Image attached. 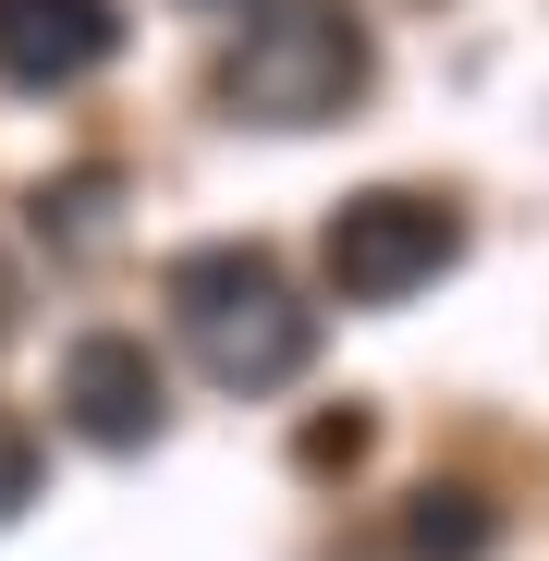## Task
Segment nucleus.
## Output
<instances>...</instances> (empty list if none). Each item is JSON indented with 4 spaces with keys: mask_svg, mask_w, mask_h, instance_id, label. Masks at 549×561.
<instances>
[{
    "mask_svg": "<svg viewBox=\"0 0 549 561\" xmlns=\"http://www.w3.org/2000/svg\"><path fill=\"white\" fill-rule=\"evenodd\" d=\"M159 294H171V330H183V354H196V379L232 391V403L294 391L306 354H318V306L282 280L268 244H196V256H171Z\"/></svg>",
    "mask_w": 549,
    "mask_h": 561,
    "instance_id": "f257e3e1",
    "label": "nucleus"
},
{
    "mask_svg": "<svg viewBox=\"0 0 549 561\" xmlns=\"http://www.w3.org/2000/svg\"><path fill=\"white\" fill-rule=\"evenodd\" d=\"M366 73H379V49H366V25L342 0H256L244 49L220 61V111L256 135H306L366 99Z\"/></svg>",
    "mask_w": 549,
    "mask_h": 561,
    "instance_id": "f03ea898",
    "label": "nucleus"
},
{
    "mask_svg": "<svg viewBox=\"0 0 549 561\" xmlns=\"http://www.w3.org/2000/svg\"><path fill=\"white\" fill-rule=\"evenodd\" d=\"M451 256H465V220L439 196H415V183H366V196H342L330 232H318V268H330L342 306H403Z\"/></svg>",
    "mask_w": 549,
    "mask_h": 561,
    "instance_id": "7ed1b4c3",
    "label": "nucleus"
},
{
    "mask_svg": "<svg viewBox=\"0 0 549 561\" xmlns=\"http://www.w3.org/2000/svg\"><path fill=\"white\" fill-rule=\"evenodd\" d=\"M61 415H73V439H99V451H147L159 415H171L159 354H147L135 330H85V342L61 354Z\"/></svg>",
    "mask_w": 549,
    "mask_h": 561,
    "instance_id": "20e7f679",
    "label": "nucleus"
},
{
    "mask_svg": "<svg viewBox=\"0 0 549 561\" xmlns=\"http://www.w3.org/2000/svg\"><path fill=\"white\" fill-rule=\"evenodd\" d=\"M111 49H123V13H111V0H0V85H25V99L85 85Z\"/></svg>",
    "mask_w": 549,
    "mask_h": 561,
    "instance_id": "39448f33",
    "label": "nucleus"
},
{
    "mask_svg": "<svg viewBox=\"0 0 549 561\" xmlns=\"http://www.w3.org/2000/svg\"><path fill=\"white\" fill-rule=\"evenodd\" d=\"M489 537H501V513L477 489H415L403 501V561H489Z\"/></svg>",
    "mask_w": 549,
    "mask_h": 561,
    "instance_id": "423d86ee",
    "label": "nucleus"
},
{
    "mask_svg": "<svg viewBox=\"0 0 549 561\" xmlns=\"http://www.w3.org/2000/svg\"><path fill=\"white\" fill-rule=\"evenodd\" d=\"M111 196H123L111 171H73V183H37V232H49V244H99V232H111Z\"/></svg>",
    "mask_w": 549,
    "mask_h": 561,
    "instance_id": "0eeeda50",
    "label": "nucleus"
},
{
    "mask_svg": "<svg viewBox=\"0 0 549 561\" xmlns=\"http://www.w3.org/2000/svg\"><path fill=\"white\" fill-rule=\"evenodd\" d=\"M25 501H37V439H25L13 415H0V525H13Z\"/></svg>",
    "mask_w": 549,
    "mask_h": 561,
    "instance_id": "6e6552de",
    "label": "nucleus"
},
{
    "mask_svg": "<svg viewBox=\"0 0 549 561\" xmlns=\"http://www.w3.org/2000/svg\"><path fill=\"white\" fill-rule=\"evenodd\" d=\"M354 451H366V415H318L306 427V463H354Z\"/></svg>",
    "mask_w": 549,
    "mask_h": 561,
    "instance_id": "1a4fd4ad",
    "label": "nucleus"
},
{
    "mask_svg": "<svg viewBox=\"0 0 549 561\" xmlns=\"http://www.w3.org/2000/svg\"><path fill=\"white\" fill-rule=\"evenodd\" d=\"M0 330H13V280H0Z\"/></svg>",
    "mask_w": 549,
    "mask_h": 561,
    "instance_id": "9d476101",
    "label": "nucleus"
},
{
    "mask_svg": "<svg viewBox=\"0 0 549 561\" xmlns=\"http://www.w3.org/2000/svg\"><path fill=\"white\" fill-rule=\"evenodd\" d=\"M220 13H244V0H220Z\"/></svg>",
    "mask_w": 549,
    "mask_h": 561,
    "instance_id": "9b49d317",
    "label": "nucleus"
}]
</instances>
